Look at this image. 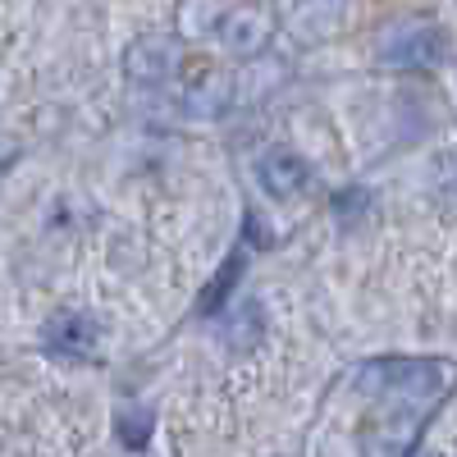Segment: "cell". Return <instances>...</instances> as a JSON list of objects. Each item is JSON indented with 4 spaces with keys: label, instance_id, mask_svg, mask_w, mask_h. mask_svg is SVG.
<instances>
[{
    "label": "cell",
    "instance_id": "6da1fadb",
    "mask_svg": "<svg viewBox=\"0 0 457 457\" xmlns=\"http://www.w3.org/2000/svg\"><path fill=\"white\" fill-rule=\"evenodd\" d=\"M357 389L361 394H394V398H430L444 385V366L421 357H375L357 366Z\"/></svg>",
    "mask_w": 457,
    "mask_h": 457
},
{
    "label": "cell",
    "instance_id": "7a4b0ae2",
    "mask_svg": "<svg viewBox=\"0 0 457 457\" xmlns=\"http://www.w3.org/2000/svg\"><path fill=\"white\" fill-rule=\"evenodd\" d=\"M179 42L174 37H161V32H146L124 51V73L137 83V87H165L174 73H179Z\"/></svg>",
    "mask_w": 457,
    "mask_h": 457
},
{
    "label": "cell",
    "instance_id": "3957f363",
    "mask_svg": "<svg viewBox=\"0 0 457 457\" xmlns=\"http://www.w3.org/2000/svg\"><path fill=\"white\" fill-rule=\"evenodd\" d=\"M385 64H398V69H435L448 60V37L430 23H411V28H398L385 37Z\"/></svg>",
    "mask_w": 457,
    "mask_h": 457
},
{
    "label": "cell",
    "instance_id": "277c9868",
    "mask_svg": "<svg viewBox=\"0 0 457 457\" xmlns=\"http://www.w3.org/2000/svg\"><path fill=\"white\" fill-rule=\"evenodd\" d=\"M256 183L265 187V197H275V202H297L302 193H312V165L297 156V151L288 146H270L265 156L256 161Z\"/></svg>",
    "mask_w": 457,
    "mask_h": 457
},
{
    "label": "cell",
    "instance_id": "5b68a950",
    "mask_svg": "<svg viewBox=\"0 0 457 457\" xmlns=\"http://www.w3.org/2000/svg\"><path fill=\"white\" fill-rule=\"evenodd\" d=\"M96 338H101V325L83 312H60L46 320L42 329V348L51 357H69V361H87L96 353Z\"/></svg>",
    "mask_w": 457,
    "mask_h": 457
},
{
    "label": "cell",
    "instance_id": "8992f818",
    "mask_svg": "<svg viewBox=\"0 0 457 457\" xmlns=\"http://www.w3.org/2000/svg\"><path fill=\"white\" fill-rule=\"evenodd\" d=\"M270 37H275V14L265 5H238V10H228L224 23H220V42H224V51H234V55L265 51Z\"/></svg>",
    "mask_w": 457,
    "mask_h": 457
},
{
    "label": "cell",
    "instance_id": "52a82bcc",
    "mask_svg": "<svg viewBox=\"0 0 457 457\" xmlns=\"http://www.w3.org/2000/svg\"><path fill=\"white\" fill-rule=\"evenodd\" d=\"M265 334V316H261V302H243V307L224 312L220 320V338L228 353H252Z\"/></svg>",
    "mask_w": 457,
    "mask_h": 457
},
{
    "label": "cell",
    "instance_id": "ba28073f",
    "mask_svg": "<svg viewBox=\"0 0 457 457\" xmlns=\"http://www.w3.org/2000/svg\"><path fill=\"white\" fill-rule=\"evenodd\" d=\"M243 261H247V252L238 247V252H228V261L215 270V279L202 288V297H197V316H224V302H228V293L238 288V275H243Z\"/></svg>",
    "mask_w": 457,
    "mask_h": 457
},
{
    "label": "cell",
    "instance_id": "9c48e42d",
    "mask_svg": "<svg viewBox=\"0 0 457 457\" xmlns=\"http://www.w3.org/2000/svg\"><path fill=\"white\" fill-rule=\"evenodd\" d=\"M151 439V411H120V444L124 448H146Z\"/></svg>",
    "mask_w": 457,
    "mask_h": 457
},
{
    "label": "cell",
    "instance_id": "30bf717a",
    "mask_svg": "<svg viewBox=\"0 0 457 457\" xmlns=\"http://www.w3.org/2000/svg\"><path fill=\"white\" fill-rule=\"evenodd\" d=\"M366 206H370V193H361V187H348V193H338V197H334V215H338V224L361 220Z\"/></svg>",
    "mask_w": 457,
    "mask_h": 457
}]
</instances>
